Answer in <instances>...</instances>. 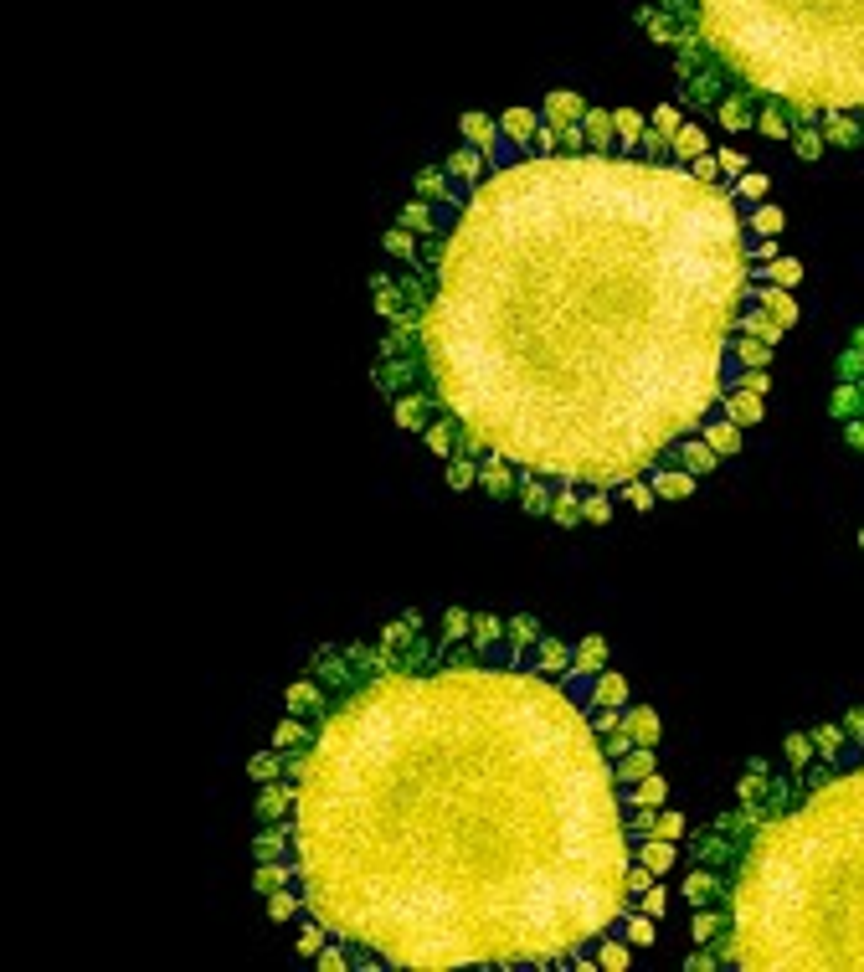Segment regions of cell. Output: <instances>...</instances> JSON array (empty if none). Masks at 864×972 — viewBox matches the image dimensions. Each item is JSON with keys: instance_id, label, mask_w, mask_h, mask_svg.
Returning <instances> with one entry per match:
<instances>
[{"instance_id": "1", "label": "cell", "mask_w": 864, "mask_h": 972, "mask_svg": "<svg viewBox=\"0 0 864 972\" xmlns=\"http://www.w3.org/2000/svg\"><path fill=\"white\" fill-rule=\"evenodd\" d=\"M458 129L371 273L396 427L458 494L561 530L700 494L798 319L782 206L746 201L726 150L679 155V129L571 88Z\"/></svg>"}, {"instance_id": "2", "label": "cell", "mask_w": 864, "mask_h": 972, "mask_svg": "<svg viewBox=\"0 0 864 972\" xmlns=\"http://www.w3.org/2000/svg\"><path fill=\"white\" fill-rule=\"evenodd\" d=\"M247 777L252 890L324 972H623L659 936V715L602 638L402 612L319 648Z\"/></svg>"}, {"instance_id": "3", "label": "cell", "mask_w": 864, "mask_h": 972, "mask_svg": "<svg viewBox=\"0 0 864 972\" xmlns=\"http://www.w3.org/2000/svg\"><path fill=\"white\" fill-rule=\"evenodd\" d=\"M690 972L864 967V705L792 731L690 834Z\"/></svg>"}, {"instance_id": "4", "label": "cell", "mask_w": 864, "mask_h": 972, "mask_svg": "<svg viewBox=\"0 0 864 972\" xmlns=\"http://www.w3.org/2000/svg\"><path fill=\"white\" fill-rule=\"evenodd\" d=\"M633 16L690 119L864 150V0H638Z\"/></svg>"}, {"instance_id": "5", "label": "cell", "mask_w": 864, "mask_h": 972, "mask_svg": "<svg viewBox=\"0 0 864 972\" xmlns=\"http://www.w3.org/2000/svg\"><path fill=\"white\" fill-rule=\"evenodd\" d=\"M828 417L839 422L849 453H859V458H864V319L854 324L849 345L839 350L834 391H828ZM859 551H864V530H859Z\"/></svg>"}, {"instance_id": "6", "label": "cell", "mask_w": 864, "mask_h": 972, "mask_svg": "<svg viewBox=\"0 0 864 972\" xmlns=\"http://www.w3.org/2000/svg\"><path fill=\"white\" fill-rule=\"evenodd\" d=\"M741 196H746V201H767V175H762V170H746V175H741Z\"/></svg>"}]
</instances>
